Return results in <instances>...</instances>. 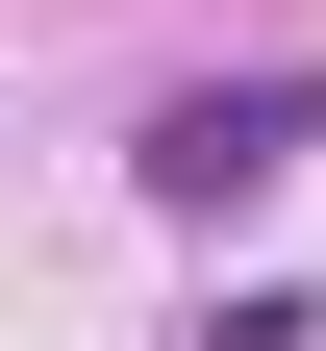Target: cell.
I'll return each mask as SVG.
<instances>
[{"mask_svg": "<svg viewBox=\"0 0 326 351\" xmlns=\"http://www.w3.org/2000/svg\"><path fill=\"white\" fill-rule=\"evenodd\" d=\"M301 125H326V75H201V101H151V201L176 226H226V201H276V176H301Z\"/></svg>", "mask_w": 326, "mask_h": 351, "instance_id": "6da1fadb", "label": "cell"}, {"mask_svg": "<svg viewBox=\"0 0 326 351\" xmlns=\"http://www.w3.org/2000/svg\"><path fill=\"white\" fill-rule=\"evenodd\" d=\"M201 351H326V326H301V301H226V326H201Z\"/></svg>", "mask_w": 326, "mask_h": 351, "instance_id": "7a4b0ae2", "label": "cell"}]
</instances>
